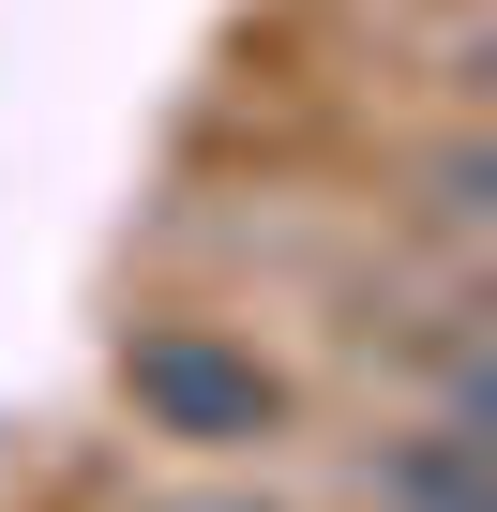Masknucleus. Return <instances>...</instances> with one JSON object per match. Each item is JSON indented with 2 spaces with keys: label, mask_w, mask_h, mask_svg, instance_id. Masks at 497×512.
Returning a JSON list of instances; mask_svg holds the SVG:
<instances>
[{
  "label": "nucleus",
  "mask_w": 497,
  "mask_h": 512,
  "mask_svg": "<svg viewBox=\"0 0 497 512\" xmlns=\"http://www.w3.org/2000/svg\"><path fill=\"white\" fill-rule=\"evenodd\" d=\"M121 392H136L151 437H196V452H257V437L287 422L272 362L226 347V332H136V347H121Z\"/></svg>",
  "instance_id": "f257e3e1"
},
{
  "label": "nucleus",
  "mask_w": 497,
  "mask_h": 512,
  "mask_svg": "<svg viewBox=\"0 0 497 512\" xmlns=\"http://www.w3.org/2000/svg\"><path fill=\"white\" fill-rule=\"evenodd\" d=\"M392 512H482V437L467 422H422V437H392Z\"/></svg>",
  "instance_id": "f03ea898"
},
{
  "label": "nucleus",
  "mask_w": 497,
  "mask_h": 512,
  "mask_svg": "<svg viewBox=\"0 0 497 512\" xmlns=\"http://www.w3.org/2000/svg\"><path fill=\"white\" fill-rule=\"evenodd\" d=\"M196 512H257V497H196Z\"/></svg>",
  "instance_id": "7ed1b4c3"
}]
</instances>
